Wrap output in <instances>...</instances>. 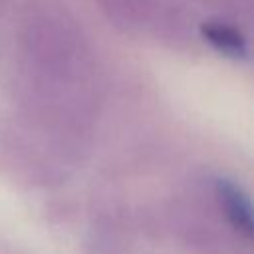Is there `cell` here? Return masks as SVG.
Masks as SVG:
<instances>
[{
	"instance_id": "6da1fadb",
	"label": "cell",
	"mask_w": 254,
	"mask_h": 254,
	"mask_svg": "<svg viewBox=\"0 0 254 254\" xmlns=\"http://www.w3.org/2000/svg\"><path fill=\"white\" fill-rule=\"evenodd\" d=\"M214 192L232 228L238 234H242L246 240H250L252 238V206H250L248 194L228 179H218Z\"/></svg>"
},
{
	"instance_id": "7a4b0ae2",
	"label": "cell",
	"mask_w": 254,
	"mask_h": 254,
	"mask_svg": "<svg viewBox=\"0 0 254 254\" xmlns=\"http://www.w3.org/2000/svg\"><path fill=\"white\" fill-rule=\"evenodd\" d=\"M204 42H208L216 52L228 58H244L248 52L246 38L232 26L222 22H204L200 26Z\"/></svg>"
}]
</instances>
